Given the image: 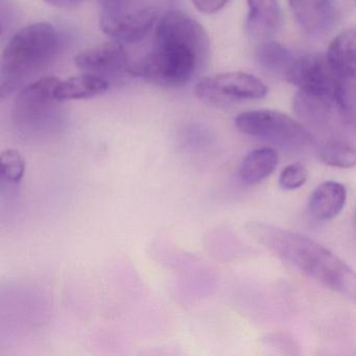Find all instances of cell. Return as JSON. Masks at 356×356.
Masks as SVG:
<instances>
[{
    "label": "cell",
    "instance_id": "6da1fadb",
    "mask_svg": "<svg viewBox=\"0 0 356 356\" xmlns=\"http://www.w3.org/2000/svg\"><path fill=\"white\" fill-rule=\"evenodd\" d=\"M210 39L188 14L168 12L158 20L149 53L131 62L127 72L164 88L188 84L207 65Z\"/></svg>",
    "mask_w": 356,
    "mask_h": 356
},
{
    "label": "cell",
    "instance_id": "7a4b0ae2",
    "mask_svg": "<svg viewBox=\"0 0 356 356\" xmlns=\"http://www.w3.org/2000/svg\"><path fill=\"white\" fill-rule=\"evenodd\" d=\"M247 232L302 274L356 303V273L318 241L261 222H249Z\"/></svg>",
    "mask_w": 356,
    "mask_h": 356
},
{
    "label": "cell",
    "instance_id": "3957f363",
    "mask_svg": "<svg viewBox=\"0 0 356 356\" xmlns=\"http://www.w3.org/2000/svg\"><path fill=\"white\" fill-rule=\"evenodd\" d=\"M59 49V35L55 26L38 22L24 26L13 35L3 49L0 64V95H11L55 59Z\"/></svg>",
    "mask_w": 356,
    "mask_h": 356
},
{
    "label": "cell",
    "instance_id": "277c9868",
    "mask_svg": "<svg viewBox=\"0 0 356 356\" xmlns=\"http://www.w3.org/2000/svg\"><path fill=\"white\" fill-rule=\"evenodd\" d=\"M235 126L243 134L289 151H304L314 145V135L303 124L273 110L243 112L237 116Z\"/></svg>",
    "mask_w": 356,
    "mask_h": 356
},
{
    "label": "cell",
    "instance_id": "5b68a950",
    "mask_svg": "<svg viewBox=\"0 0 356 356\" xmlns=\"http://www.w3.org/2000/svg\"><path fill=\"white\" fill-rule=\"evenodd\" d=\"M59 79H39L22 88L13 105V120L22 132L33 135L51 126L58 115L59 103L55 89Z\"/></svg>",
    "mask_w": 356,
    "mask_h": 356
},
{
    "label": "cell",
    "instance_id": "8992f818",
    "mask_svg": "<svg viewBox=\"0 0 356 356\" xmlns=\"http://www.w3.org/2000/svg\"><path fill=\"white\" fill-rule=\"evenodd\" d=\"M197 99L214 106L264 99L268 88L264 82L245 72H222L206 76L197 83Z\"/></svg>",
    "mask_w": 356,
    "mask_h": 356
},
{
    "label": "cell",
    "instance_id": "52a82bcc",
    "mask_svg": "<svg viewBox=\"0 0 356 356\" xmlns=\"http://www.w3.org/2000/svg\"><path fill=\"white\" fill-rule=\"evenodd\" d=\"M285 80L298 87L299 91L337 102V78L326 57L306 55L296 58Z\"/></svg>",
    "mask_w": 356,
    "mask_h": 356
},
{
    "label": "cell",
    "instance_id": "ba28073f",
    "mask_svg": "<svg viewBox=\"0 0 356 356\" xmlns=\"http://www.w3.org/2000/svg\"><path fill=\"white\" fill-rule=\"evenodd\" d=\"M158 20L159 13L155 8H138L101 14L99 26L116 42L135 43L143 40L156 28Z\"/></svg>",
    "mask_w": 356,
    "mask_h": 356
},
{
    "label": "cell",
    "instance_id": "9c48e42d",
    "mask_svg": "<svg viewBox=\"0 0 356 356\" xmlns=\"http://www.w3.org/2000/svg\"><path fill=\"white\" fill-rule=\"evenodd\" d=\"M74 64L84 72L102 76L128 70L131 62L122 45L116 42L104 43L81 51L74 57Z\"/></svg>",
    "mask_w": 356,
    "mask_h": 356
},
{
    "label": "cell",
    "instance_id": "30bf717a",
    "mask_svg": "<svg viewBox=\"0 0 356 356\" xmlns=\"http://www.w3.org/2000/svg\"><path fill=\"white\" fill-rule=\"evenodd\" d=\"M289 3L298 24L312 36L327 34L334 24L333 0H289Z\"/></svg>",
    "mask_w": 356,
    "mask_h": 356
},
{
    "label": "cell",
    "instance_id": "8fae6325",
    "mask_svg": "<svg viewBox=\"0 0 356 356\" xmlns=\"http://www.w3.org/2000/svg\"><path fill=\"white\" fill-rule=\"evenodd\" d=\"M335 99L298 91L293 99V111L304 126L318 132L330 130L334 120Z\"/></svg>",
    "mask_w": 356,
    "mask_h": 356
},
{
    "label": "cell",
    "instance_id": "7c38bea8",
    "mask_svg": "<svg viewBox=\"0 0 356 356\" xmlns=\"http://www.w3.org/2000/svg\"><path fill=\"white\" fill-rule=\"evenodd\" d=\"M245 28L250 37L268 41L280 26V8L277 0H248Z\"/></svg>",
    "mask_w": 356,
    "mask_h": 356
},
{
    "label": "cell",
    "instance_id": "4fadbf2b",
    "mask_svg": "<svg viewBox=\"0 0 356 356\" xmlns=\"http://www.w3.org/2000/svg\"><path fill=\"white\" fill-rule=\"evenodd\" d=\"M326 58L337 81L356 78V26L343 31L333 39Z\"/></svg>",
    "mask_w": 356,
    "mask_h": 356
},
{
    "label": "cell",
    "instance_id": "5bb4252c",
    "mask_svg": "<svg viewBox=\"0 0 356 356\" xmlns=\"http://www.w3.org/2000/svg\"><path fill=\"white\" fill-rule=\"evenodd\" d=\"M346 201V187L335 181H327L318 185L310 195L308 210L316 220H330L341 213Z\"/></svg>",
    "mask_w": 356,
    "mask_h": 356
},
{
    "label": "cell",
    "instance_id": "9a60e30c",
    "mask_svg": "<svg viewBox=\"0 0 356 356\" xmlns=\"http://www.w3.org/2000/svg\"><path fill=\"white\" fill-rule=\"evenodd\" d=\"M109 87V82L103 76L84 72L67 80H59L55 95L60 102L89 99L105 95Z\"/></svg>",
    "mask_w": 356,
    "mask_h": 356
},
{
    "label": "cell",
    "instance_id": "2e32d148",
    "mask_svg": "<svg viewBox=\"0 0 356 356\" xmlns=\"http://www.w3.org/2000/svg\"><path fill=\"white\" fill-rule=\"evenodd\" d=\"M278 154L270 147L254 149L241 162L238 175L241 182L255 185L270 177L278 165Z\"/></svg>",
    "mask_w": 356,
    "mask_h": 356
},
{
    "label": "cell",
    "instance_id": "e0dca14e",
    "mask_svg": "<svg viewBox=\"0 0 356 356\" xmlns=\"http://www.w3.org/2000/svg\"><path fill=\"white\" fill-rule=\"evenodd\" d=\"M255 58L260 67L277 78H286L296 58L280 43L264 41L255 51Z\"/></svg>",
    "mask_w": 356,
    "mask_h": 356
},
{
    "label": "cell",
    "instance_id": "ac0fdd59",
    "mask_svg": "<svg viewBox=\"0 0 356 356\" xmlns=\"http://www.w3.org/2000/svg\"><path fill=\"white\" fill-rule=\"evenodd\" d=\"M318 158L332 168H351L356 166V147L341 138H329L318 147Z\"/></svg>",
    "mask_w": 356,
    "mask_h": 356
},
{
    "label": "cell",
    "instance_id": "d6986e66",
    "mask_svg": "<svg viewBox=\"0 0 356 356\" xmlns=\"http://www.w3.org/2000/svg\"><path fill=\"white\" fill-rule=\"evenodd\" d=\"M337 108L343 120L356 130V78L337 81Z\"/></svg>",
    "mask_w": 356,
    "mask_h": 356
},
{
    "label": "cell",
    "instance_id": "ffe728a7",
    "mask_svg": "<svg viewBox=\"0 0 356 356\" xmlns=\"http://www.w3.org/2000/svg\"><path fill=\"white\" fill-rule=\"evenodd\" d=\"M26 163L19 152L8 149L0 156V176L10 183H19L24 175Z\"/></svg>",
    "mask_w": 356,
    "mask_h": 356
},
{
    "label": "cell",
    "instance_id": "44dd1931",
    "mask_svg": "<svg viewBox=\"0 0 356 356\" xmlns=\"http://www.w3.org/2000/svg\"><path fill=\"white\" fill-rule=\"evenodd\" d=\"M307 170L301 163H293L283 168L279 177V185L284 191H296L307 181Z\"/></svg>",
    "mask_w": 356,
    "mask_h": 356
},
{
    "label": "cell",
    "instance_id": "7402d4cb",
    "mask_svg": "<svg viewBox=\"0 0 356 356\" xmlns=\"http://www.w3.org/2000/svg\"><path fill=\"white\" fill-rule=\"evenodd\" d=\"M266 343L274 349H284L286 353H297L298 345L295 339H291L289 335L283 334V333H276L270 334L266 339Z\"/></svg>",
    "mask_w": 356,
    "mask_h": 356
},
{
    "label": "cell",
    "instance_id": "603a6c76",
    "mask_svg": "<svg viewBox=\"0 0 356 356\" xmlns=\"http://www.w3.org/2000/svg\"><path fill=\"white\" fill-rule=\"evenodd\" d=\"M229 0H193V5L204 14H214L222 10Z\"/></svg>",
    "mask_w": 356,
    "mask_h": 356
},
{
    "label": "cell",
    "instance_id": "cb8c5ba5",
    "mask_svg": "<svg viewBox=\"0 0 356 356\" xmlns=\"http://www.w3.org/2000/svg\"><path fill=\"white\" fill-rule=\"evenodd\" d=\"M47 5L58 9H68L82 3L84 0H43Z\"/></svg>",
    "mask_w": 356,
    "mask_h": 356
},
{
    "label": "cell",
    "instance_id": "d4e9b609",
    "mask_svg": "<svg viewBox=\"0 0 356 356\" xmlns=\"http://www.w3.org/2000/svg\"><path fill=\"white\" fill-rule=\"evenodd\" d=\"M354 222H355V226H356V211H355V216H354Z\"/></svg>",
    "mask_w": 356,
    "mask_h": 356
}]
</instances>
